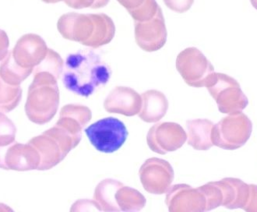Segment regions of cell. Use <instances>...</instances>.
Here are the masks:
<instances>
[{
  "mask_svg": "<svg viewBox=\"0 0 257 212\" xmlns=\"http://www.w3.org/2000/svg\"><path fill=\"white\" fill-rule=\"evenodd\" d=\"M10 41L7 34L4 30L0 29V62L3 61L7 55L9 50Z\"/></svg>",
  "mask_w": 257,
  "mask_h": 212,
  "instance_id": "obj_24",
  "label": "cell"
},
{
  "mask_svg": "<svg viewBox=\"0 0 257 212\" xmlns=\"http://www.w3.org/2000/svg\"><path fill=\"white\" fill-rule=\"evenodd\" d=\"M63 70V60L59 53L52 49H48L45 59L38 66L34 68L33 73L39 72H48L59 79Z\"/></svg>",
  "mask_w": 257,
  "mask_h": 212,
  "instance_id": "obj_20",
  "label": "cell"
},
{
  "mask_svg": "<svg viewBox=\"0 0 257 212\" xmlns=\"http://www.w3.org/2000/svg\"><path fill=\"white\" fill-rule=\"evenodd\" d=\"M110 0H64L65 4L75 10L84 8L99 9L106 7Z\"/></svg>",
  "mask_w": 257,
  "mask_h": 212,
  "instance_id": "obj_22",
  "label": "cell"
},
{
  "mask_svg": "<svg viewBox=\"0 0 257 212\" xmlns=\"http://www.w3.org/2000/svg\"><path fill=\"white\" fill-rule=\"evenodd\" d=\"M32 73H33L32 69L22 67L16 63L13 57L12 52L8 53L0 64V77L11 85H21Z\"/></svg>",
  "mask_w": 257,
  "mask_h": 212,
  "instance_id": "obj_17",
  "label": "cell"
},
{
  "mask_svg": "<svg viewBox=\"0 0 257 212\" xmlns=\"http://www.w3.org/2000/svg\"><path fill=\"white\" fill-rule=\"evenodd\" d=\"M63 71L65 87L83 97H89L97 87L105 85L111 74L109 66L90 49H80L69 55Z\"/></svg>",
  "mask_w": 257,
  "mask_h": 212,
  "instance_id": "obj_1",
  "label": "cell"
},
{
  "mask_svg": "<svg viewBox=\"0 0 257 212\" xmlns=\"http://www.w3.org/2000/svg\"><path fill=\"white\" fill-rule=\"evenodd\" d=\"M176 68L188 85L194 87L206 86L214 73V66L196 48H188L181 52L176 59Z\"/></svg>",
  "mask_w": 257,
  "mask_h": 212,
  "instance_id": "obj_7",
  "label": "cell"
},
{
  "mask_svg": "<svg viewBox=\"0 0 257 212\" xmlns=\"http://www.w3.org/2000/svg\"><path fill=\"white\" fill-rule=\"evenodd\" d=\"M140 177L145 190L153 194H162L173 181L174 172L167 161L150 158L141 168Z\"/></svg>",
  "mask_w": 257,
  "mask_h": 212,
  "instance_id": "obj_10",
  "label": "cell"
},
{
  "mask_svg": "<svg viewBox=\"0 0 257 212\" xmlns=\"http://www.w3.org/2000/svg\"><path fill=\"white\" fill-rule=\"evenodd\" d=\"M186 138L184 130L179 124L161 123L150 129L147 141L152 151L165 155L180 148L186 142Z\"/></svg>",
  "mask_w": 257,
  "mask_h": 212,
  "instance_id": "obj_9",
  "label": "cell"
},
{
  "mask_svg": "<svg viewBox=\"0 0 257 212\" xmlns=\"http://www.w3.org/2000/svg\"><path fill=\"white\" fill-rule=\"evenodd\" d=\"M23 90L21 86L7 84L0 77V112L10 113L21 102Z\"/></svg>",
  "mask_w": 257,
  "mask_h": 212,
  "instance_id": "obj_19",
  "label": "cell"
},
{
  "mask_svg": "<svg viewBox=\"0 0 257 212\" xmlns=\"http://www.w3.org/2000/svg\"><path fill=\"white\" fill-rule=\"evenodd\" d=\"M104 107L108 113L133 117L141 112L142 97L131 87H116L106 97Z\"/></svg>",
  "mask_w": 257,
  "mask_h": 212,
  "instance_id": "obj_13",
  "label": "cell"
},
{
  "mask_svg": "<svg viewBox=\"0 0 257 212\" xmlns=\"http://www.w3.org/2000/svg\"><path fill=\"white\" fill-rule=\"evenodd\" d=\"M142 108L139 113L141 120L147 123L158 122L167 113L169 101L163 93L150 90L143 93Z\"/></svg>",
  "mask_w": 257,
  "mask_h": 212,
  "instance_id": "obj_15",
  "label": "cell"
},
{
  "mask_svg": "<svg viewBox=\"0 0 257 212\" xmlns=\"http://www.w3.org/2000/svg\"><path fill=\"white\" fill-rule=\"evenodd\" d=\"M187 125L189 140L188 144L196 150L209 149L212 146L210 142V129L214 124L206 120H188Z\"/></svg>",
  "mask_w": 257,
  "mask_h": 212,
  "instance_id": "obj_16",
  "label": "cell"
},
{
  "mask_svg": "<svg viewBox=\"0 0 257 212\" xmlns=\"http://www.w3.org/2000/svg\"><path fill=\"white\" fill-rule=\"evenodd\" d=\"M39 164V152L29 143L24 145L14 141L7 146L0 147V169L21 172L35 170Z\"/></svg>",
  "mask_w": 257,
  "mask_h": 212,
  "instance_id": "obj_8",
  "label": "cell"
},
{
  "mask_svg": "<svg viewBox=\"0 0 257 212\" xmlns=\"http://www.w3.org/2000/svg\"><path fill=\"white\" fill-rule=\"evenodd\" d=\"M48 49L42 37L35 34H27L20 38L11 52L18 64L34 70L45 59Z\"/></svg>",
  "mask_w": 257,
  "mask_h": 212,
  "instance_id": "obj_12",
  "label": "cell"
},
{
  "mask_svg": "<svg viewBox=\"0 0 257 212\" xmlns=\"http://www.w3.org/2000/svg\"><path fill=\"white\" fill-rule=\"evenodd\" d=\"M17 128L11 119L0 112V147L7 146L15 141Z\"/></svg>",
  "mask_w": 257,
  "mask_h": 212,
  "instance_id": "obj_21",
  "label": "cell"
},
{
  "mask_svg": "<svg viewBox=\"0 0 257 212\" xmlns=\"http://www.w3.org/2000/svg\"><path fill=\"white\" fill-rule=\"evenodd\" d=\"M135 39L146 52H155L163 47L167 41V29L161 7L152 19L135 22Z\"/></svg>",
  "mask_w": 257,
  "mask_h": 212,
  "instance_id": "obj_11",
  "label": "cell"
},
{
  "mask_svg": "<svg viewBox=\"0 0 257 212\" xmlns=\"http://www.w3.org/2000/svg\"><path fill=\"white\" fill-rule=\"evenodd\" d=\"M57 28L64 39L93 49L109 43L115 34L114 22L104 14L68 13L59 18Z\"/></svg>",
  "mask_w": 257,
  "mask_h": 212,
  "instance_id": "obj_2",
  "label": "cell"
},
{
  "mask_svg": "<svg viewBox=\"0 0 257 212\" xmlns=\"http://www.w3.org/2000/svg\"><path fill=\"white\" fill-rule=\"evenodd\" d=\"M166 7L174 12L183 14L191 8L194 0H163Z\"/></svg>",
  "mask_w": 257,
  "mask_h": 212,
  "instance_id": "obj_23",
  "label": "cell"
},
{
  "mask_svg": "<svg viewBox=\"0 0 257 212\" xmlns=\"http://www.w3.org/2000/svg\"><path fill=\"white\" fill-rule=\"evenodd\" d=\"M42 1L46 4H56V3L61 2L64 0H42Z\"/></svg>",
  "mask_w": 257,
  "mask_h": 212,
  "instance_id": "obj_25",
  "label": "cell"
},
{
  "mask_svg": "<svg viewBox=\"0 0 257 212\" xmlns=\"http://www.w3.org/2000/svg\"><path fill=\"white\" fill-rule=\"evenodd\" d=\"M84 131L91 145L100 152L107 154L118 151L128 135L125 124L115 117L101 119Z\"/></svg>",
  "mask_w": 257,
  "mask_h": 212,
  "instance_id": "obj_6",
  "label": "cell"
},
{
  "mask_svg": "<svg viewBox=\"0 0 257 212\" xmlns=\"http://www.w3.org/2000/svg\"><path fill=\"white\" fill-rule=\"evenodd\" d=\"M57 80L48 72L34 74L25 104L27 117L34 124H47L57 113L59 104Z\"/></svg>",
  "mask_w": 257,
  "mask_h": 212,
  "instance_id": "obj_3",
  "label": "cell"
},
{
  "mask_svg": "<svg viewBox=\"0 0 257 212\" xmlns=\"http://www.w3.org/2000/svg\"><path fill=\"white\" fill-rule=\"evenodd\" d=\"M250 3L252 7L257 11V0H250Z\"/></svg>",
  "mask_w": 257,
  "mask_h": 212,
  "instance_id": "obj_26",
  "label": "cell"
},
{
  "mask_svg": "<svg viewBox=\"0 0 257 212\" xmlns=\"http://www.w3.org/2000/svg\"><path fill=\"white\" fill-rule=\"evenodd\" d=\"M91 119V112L87 107L80 104H67L60 112L56 125L63 127L76 139L81 141L82 128Z\"/></svg>",
  "mask_w": 257,
  "mask_h": 212,
  "instance_id": "obj_14",
  "label": "cell"
},
{
  "mask_svg": "<svg viewBox=\"0 0 257 212\" xmlns=\"http://www.w3.org/2000/svg\"><path fill=\"white\" fill-rule=\"evenodd\" d=\"M125 7L135 22H145L152 19L159 6L156 0H117Z\"/></svg>",
  "mask_w": 257,
  "mask_h": 212,
  "instance_id": "obj_18",
  "label": "cell"
},
{
  "mask_svg": "<svg viewBox=\"0 0 257 212\" xmlns=\"http://www.w3.org/2000/svg\"><path fill=\"white\" fill-rule=\"evenodd\" d=\"M28 143L36 148L40 156L38 170L44 171L52 169L60 163L68 153L78 145L80 141L56 124Z\"/></svg>",
  "mask_w": 257,
  "mask_h": 212,
  "instance_id": "obj_4",
  "label": "cell"
},
{
  "mask_svg": "<svg viewBox=\"0 0 257 212\" xmlns=\"http://www.w3.org/2000/svg\"><path fill=\"white\" fill-rule=\"evenodd\" d=\"M94 199L100 210L104 211H138L146 203L139 191L111 179H104L97 186Z\"/></svg>",
  "mask_w": 257,
  "mask_h": 212,
  "instance_id": "obj_5",
  "label": "cell"
}]
</instances>
